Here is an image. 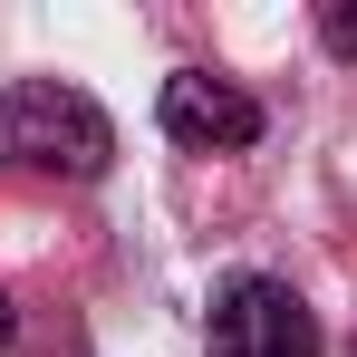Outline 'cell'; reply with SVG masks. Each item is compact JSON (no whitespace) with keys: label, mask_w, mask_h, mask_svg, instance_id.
<instances>
[{"label":"cell","mask_w":357,"mask_h":357,"mask_svg":"<svg viewBox=\"0 0 357 357\" xmlns=\"http://www.w3.org/2000/svg\"><path fill=\"white\" fill-rule=\"evenodd\" d=\"M20 338V309H10V280H0V348Z\"/></svg>","instance_id":"cell-5"},{"label":"cell","mask_w":357,"mask_h":357,"mask_svg":"<svg viewBox=\"0 0 357 357\" xmlns=\"http://www.w3.org/2000/svg\"><path fill=\"white\" fill-rule=\"evenodd\" d=\"M203 338L213 357H328L319 338V319H309V299L290 280H271V271H241L213 290V319H203Z\"/></svg>","instance_id":"cell-2"},{"label":"cell","mask_w":357,"mask_h":357,"mask_svg":"<svg viewBox=\"0 0 357 357\" xmlns=\"http://www.w3.org/2000/svg\"><path fill=\"white\" fill-rule=\"evenodd\" d=\"M165 135L174 145H203V155H232V145H261V97L213 77V68H174L165 77Z\"/></svg>","instance_id":"cell-3"},{"label":"cell","mask_w":357,"mask_h":357,"mask_svg":"<svg viewBox=\"0 0 357 357\" xmlns=\"http://www.w3.org/2000/svg\"><path fill=\"white\" fill-rule=\"evenodd\" d=\"M0 165L10 174H59V183H97L116 165V126L87 87L59 77H20L0 87Z\"/></svg>","instance_id":"cell-1"},{"label":"cell","mask_w":357,"mask_h":357,"mask_svg":"<svg viewBox=\"0 0 357 357\" xmlns=\"http://www.w3.org/2000/svg\"><path fill=\"white\" fill-rule=\"evenodd\" d=\"M319 39H328V59H357V0H328L319 10Z\"/></svg>","instance_id":"cell-4"}]
</instances>
